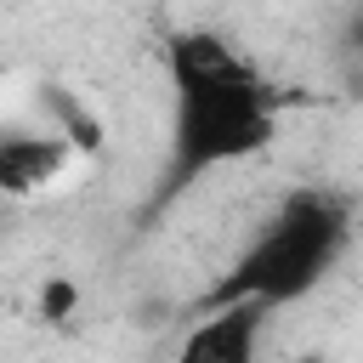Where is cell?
Returning a JSON list of instances; mask_svg holds the SVG:
<instances>
[{
    "instance_id": "cell-4",
    "label": "cell",
    "mask_w": 363,
    "mask_h": 363,
    "mask_svg": "<svg viewBox=\"0 0 363 363\" xmlns=\"http://www.w3.org/2000/svg\"><path fill=\"white\" fill-rule=\"evenodd\" d=\"M74 147L51 130V136H34V130H6L0 136V199H34L45 193L51 182H62Z\"/></svg>"
},
{
    "instance_id": "cell-7",
    "label": "cell",
    "mask_w": 363,
    "mask_h": 363,
    "mask_svg": "<svg viewBox=\"0 0 363 363\" xmlns=\"http://www.w3.org/2000/svg\"><path fill=\"white\" fill-rule=\"evenodd\" d=\"M74 306H79V284L74 278H45L40 284V318L45 323H68Z\"/></svg>"
},
{
    "instance_id": "cell-2",
    "label": "cell",
    "mask_w": 363,
    "mask_h": 363,
    "mask_svg": "<svg viewBox=\"0 0 363 363\" xmlns=\"http://www.w3.org/2000/svg\"><path fill=\"white\" fill-rule=\"evenodd\" d=\"M278 136V91L261 74L176 85L170 119V193L199 182L216 164H238Z\"/></svg>"
},
{
    "instance_id": "cell-6",
    "label": "cell",
    "mask_w": 363,
    "mask_h": 363,
    "mask_svg": "<svg viewBox=\"0 0 363 363\" xmlns=\"http://www.w3.org/2000/svg\"><path fill=\"white\" fill-rule=\"evenodd\" d=\"M51 108H57V119H62V142L74 147V153H96L102 147V119L85 108V102H74V96H62V91H51Z\"/></svg>"
},
{
    "instance_id": "cell-3",
    "label": "cell",
    "mask_w": 363,
    "mask_h": 363,
    "mask_svg": "<svg viewBox=\"0 0 363 363\" xmlns=\"http://www.w3.org/2000/svg\"><path fill=\"white\" fill-rule=\"evenodd\" d=\"M267 318H272V306L255 301V295L216 301V306H204V318L182 335V346H176L170 363H255Z\"/></svg>"
},
{
    "instance_id": "cell-1",
    "label": "cell",
    "mask_w": 363,
    "mask_h": 363,
    "mask_svg": "<svg viewBox=\"0 0 363 363\" xmlns=\"http://www.w3.org/2000/svg\"><path fill=\"white\" fill-rule=\"evenodd\" d=\"M346 227H352V210L346 199L323 193V187H301L278 204V216L261 227V238L238 255V267L210 289L204 306L216 301H238V295H255L267 306H284V301H301L306 289H318V278L335 267V255L346 250Z\"/></svg>"
},
{
    "instance_id": "cell-5",
    "label": "cell",
    "mask_w": 363,
    "mask_h": 363,
    "mask_svg": "<svg viewBox=\"0 0 363 363\" xmlns=\"http://www.w3.org/2000/svg\"><path fill=\"white\" fill-rule=\"evenodd\" d=\"M164 68H170V91L176 85H204V79H238L255 74V62L216 28H176L164 40Z\"/></svg>"
}]
</instances>
